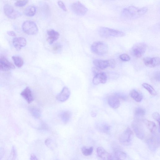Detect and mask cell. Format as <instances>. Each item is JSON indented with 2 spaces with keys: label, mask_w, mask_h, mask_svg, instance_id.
<instances>
[{
  "label": "cell",
  "mask_w": 160,
  "mask_h": 160,
  "mask_svg": "<svg viewBox=\"0 0 160 160\" xmlns=\"http://www.w3.org/2000/svg\"><path fill=\"white\" fill-rule=\"evenodd\" d=\"M61 48V46L60 45H56L54 47L53 50L55 51H57Z\"/></svg>",
  "instance_id": "obj_42"
},
{
  "label": "cell",
  "mask_w": 160,
  "mask_h": 160,
  "mask_svg": "<svg viewBox=\"0 0 160 160\" xmlns=\"http://www.w3.org/2000/svg\"><path fill=\"white\" fill-rule=\"evenodd\" d=\"M107 77L106 74L104 72H101L95 75L93 80V83L95 85L100 84H104L107 82Z\"/></svg>",
  "instance_id": "obj_11"
},
{
  "label": "cell",
  "mask_w": 160,
  "mask_h": 160,
  "mask_svg": "<svg viewBox=\"0 0 160 160\" xmlns=\"http://www.w3.org/2000/svg\"><path fill=\"white\" fill-rule=\"evenodd\" d=\"M120 59L122 61H128L131 60V57L128 55L126 54H122L120 56Z\"/></svg>",
  "instance_id": "obj_34"
},
{
  "label": "cell",
  "mask_w": 160,
  "mask_h": 160,
  "mask_svg": "<svg viewBox=\"0 0 160 160\" xmlns=\"http://www.w3.org/2000/svg\"><path fill=\"white\" fill-rule=\"evenodd\" d=\"M135 116L137 118L136 120H139L140 118H142L145 114V111L143 108L138 107L136 108L135 111Z\"/></svg>",
  "instance_id": "obj_27"
},
{
  "label": "cell",
  "mask_w": 160,
  "mask_h": 160,
  "mask_svg": "<svg viewBox=\"0 0 160 160\" xmlns=\"http://www.w3.org/2000/svg\"><path fill=\"white\" fill-rule=\"evenodd\" d=\"M130 95L137 102H141L143 99L142 95L135 90H133L130 92Z\"/></svg>",
  "instance_id": "obj_24"
},
{
  "label": "cell",
  "mask_w": 160,
  "mask_h": 160,
  "mask_svg": "<svg viewBox=\"0 0 160 160\" xmlns=\"http://www.w3.org/2000/svg\"><path fill=\"white\" fill-rule=\"evenodd\" d=\"M70 95V91L67 87H65L60 93L56 96V99L61 102L67 100Z\"/></svg>",
  "instance_id": "obj_13"
},
{
  "label": "cell",
  "mask_w": 160,
  "mask_h": 160,
  "mask_svg": "<svg viewBox=\"0 0 160 160\" xmlns=\"http://www.w3.org/2000/svg\"><path fill=\"white\" fill-rule=\"evenodd\" d=\"M22 29L24 33L31 35L37 34L39 30L37 25L30 20L26 21L24 22L22 25Z\"/></svg>",
  "instance_id": "obj_4"
},
{
  "label": "cell",
  "mask_w": 160,
  "mask_h": 160,
  "mask_svg": "<svg viewBox=\"0 0 160 160\" xmlns=\"http://www.w3.org/2000/svg\"><path fill=\"white\" fill-rule=\"evenodd\" d=\"M28 2V0L19 1L15 3V6L18 7H22L26 5Z\"/></svg>",
  "instance_id": "obj_33"
},
{
  "label": "cell",
  "mask_w": 160,
  "mask_h": 160,
  "mask_svg": "<svg viewBox=\"0 0 160 160\" xmlns=\"http://www.w3.org/2000/svg\"><path fill=\"white\" fill-rule=\"evenodd\" d=\"M152 116L154 120L156 121L159 123V125L160 124V115L157 112H155L152 115Z\"/></svg>",
  "instance_id": "obj_35"
},
{
  "label": "cell",
  "mask_w": 160,
  "mask_h": 160,
  "mask_svg": "<svg viewBox=\"0 0 160 160\" xmlns=\"http://www.w3.org/2000/svg\"><path fill=\"white\" fill-rule=\"evenodd\" d=\"M30 159L32 160H37L38 159L34 154H32L31 155Z\"/></svg>",
  "instance_id": "obj_43"
},
{
  "label": "cell",
  "mask_w": 160,
  "mask_h": 160,
  "mask_svg": "<svg viewBox=\"0 0 160 160\" xmlns=\"http://www.w3.org/2000/svg\"><path fill=\"white\" fill-rule=\"evenodd\" d=\"M132 126L136 136L139 138L143 139L144 136V132L142 123L139 120H136L132 122Z\"/></svg>",
  "instance_id": "obj_9"
},
{
  "label": "cell",
  "mask_w": 160,
  "mask_h": 160,
  "mask_svg": "<svg viewBox=\"0 0 160 160\" xmlns=\"http://www.w3.org/2000/svg\"><path fill=\"white\" fill-rule=\"evenodd\" d=\"M30 111L31 114L35 118H39L40 116L39 110L36 108L32 107L30 108Z\"/></svg>",
  "instance_id": "obj_31"
},
{
  "label": "cell",
  "mask_w": 160,
  "mask_h": 160,
  "mask_svg": "<svg viewBox=\"0 0 160 160\" xmlns=\"http://www.w3.org/2000/svg\"><path fill=\"white\" fill-rule=\"evenodd\" d=\"M92 116H94V117H95L96 116V113H92Z\"/></svg>",
  "instance_id": "obj_44"
},
{
  "label": "cell",
  "mask_w": 160,
  "mask_h": 160,
  "mask_svg": "<svg viewBox=\"0 0 160 160\" xmlns=\"http://www.w3.org/2000/svg\"><path fill=\"white\" fill-rule=\"evenodd\" d=\"M99 34L101 37L105 38L121 37L125 35V34L121 31L106 27L100 28Z\"/></svg>",
  "instance_id": "obj_2"
},
{
  "label": "cell",
  "mask_w": 160,
  "mask_h": 160,
  "mask_svg": "<svg viewBox=\"0 0 160 160\" xmlns=\"http://www.w3.org/2000/svg\"><path fill=\"white\" fill-rule=\"evenodd\" d=\"M133 133L130 128H128L120 136V142L125 145H128L131 142L133 138Z\"/></svg>",
  "instance_id": "obj_8"
},
{
  "label": "cell",
  "mask_w": 160,
  "mask_h": 160,
  "mask_svg": "<svg viewBox=\"0 0 160 160\" xmlns=\"http://www.w3.org/2000/svg\"><path fill=\"white\" fill-rule=\"evenodd\" d=\"M115 95L117 97L118 99H121L123 100H126L127 99L126 96L123 95V94L120 93H118L116 94Z\"/></svg>",
  "instance_id": "obj_37"
},
{
  "label": "cell",
  "mask_w": 160,
  "mask_h": 160,
  "mask_svg": "<svg viewBox=\"0 0 160 160\" xmlns=\"http://www.w3.org/2000/svg\"><path fill=\"white\" fill-rule=\"evenodd\" d=\"M7 33L9 36H11V37H16L17 36L16 33L12 31H8Z\"/></svg>",
  "instance_id": "obj_41"
},
{
  "label": "cell",
  "mask_w": 160,
  "mask_h": 160,
  "mask_svg": "<svg viewBox=\"0 0 160 160\" xmlns=\"http://www.w3.org/2000/svg\"><path fill=\"white\" fill-rule=\"evenodd\" d=\"M97 152L98 156L103 159H112V155L108 153L102 147H98L97 149Z\"/></svg>",
  "instance_id": "obj_17"
},
{
  "label": "cell",
  "mask_w": 160,
  "mask_h": 160,
  "mask_svg": "<svg viewBox=\"0 0 160 160\" xmlns=\"http://www.w3.org/2000/svg\"><path fill=\"white\" fill-rule=\"evenodd\" d=\"M93 147H90L89 148L83 147L81 149L82 153L84 155L86 156L91 155L93 153Z\"/></svg>",
  "instance_id": "obj_30"
},
{
  "label": "cell",
  "mask_w": 160,
  "mask_h": 160,
  "mask_svg": "<svg viewBox=\"0 0 160 160\" xmlns=\"http://www.w3.org/2000/svg\"><path fill=\"white\" fill-rule=\"evenodd\" d=\"M113 159H125L127 157L126 153L117 148L114 149V155H112Z\"/></svg>",
  "instance_id": "obj_20"
},
{
  "label": "cell",
  "mask_w": 160,
  "mask_h": 160,
  "mask_svg": "<svg viewBox=\"0 0 160 160\" xmlns=\"http://www.w3.org/2000/svg\"><path fill=\"white\" fill-rule=\"evenodd\" d=\"M20 95L27 102L28 104H30L34 100L32 91L28 87L26 88L21 93Z\"/></svg>",
  "instance_id": "obj_15"
},
{
  "label": "cell",
  "mask_w": 160,
  "mask_h": 160,
  "mask_svg": "<svg viewBox=\"0 0 160 160\" xmlns=\"http://www.w3.org/2000/svg\"><path fill=\"white\" fill-rule=\"evenodd\" d=\"M71 113L68 111H65L61 113L60 117L61 119L64 123H67L70 119Z\"/></svg>",
  "instance_id": "obj_26"
},
{
  "label": "cell",
  "mask_w": 160,
  "mask_h": 160,
  "mask_svg": "<svg viewBox=\"0 0 160 160\" xmlns=\"http://www.w3.org/2000/svg\"><path fill=\"white\" fill-rule=\"evenodd\" d=\"M93 63L97 68L101 70H104L110 67L109 60L96 59L93 61Z\"/></svg>",
  "instance_id": "obj_18"
},
{
  "label": "cell",
  "mask_w": 160,
  "mask_h": 160,
  "mask_svg": "<svg viewBox=\"0 0 160 160\" xmlns=\"http://www.w3.org/2000/svg\"><path fill=\"white\" fill-rule=\"evenodd\" d=\"M108 101L110 106L113 109H117L120 105V100L115 95L110 96Z\"/></svg>",
  "instance_id": "obj_19"
},
{
  "label": "cell",
  "mask_w": 160,
  "mask_h": 160,
  "mask_svg": "<svg viewBox=\"0 0 160 160\" xmlns=\"http://www.w3.org/2000/svg\"><path fill=\"white\" fill-rule=\"evenodd\" d=\"M5 151L4 149L0 147V160L4 156Z\"/></svg>",
  "instance_id": "obj_40"
},
{
  "label": "cell",
  "mask_w": 160,
  "mask_h": 160,
  "mask_svg": "<svg viewBox=\"0 0 160 160\" xmlns=\"http://www.w3.org/2000/svg\"><path fill=\"white\" fill-rule=\"evenodd\" d=\"M147 47V45L145 43H138L132 47L131 50V53L136 57L140 58L145 53Z\"/></svg>",
  "instance_id": "obj_5"
},
{
  "label": "cell",
  "mask_w": 160,
  "mask_h": 160,
  "mask_svg": "<svg viewBox=\"0 0 160 160\" xmlns=\"http://www.w3.org/2000/svg\"><path fill=\"white\" fill-rule=\"evenodd\" d=\"M71 11L78 16H83L87 13L88 9L79 2L72 4L70 6Z\"/></svg>",
  "instance_id": "obj_6"
},
{
  "label": "cell",
  "mask_w": 160,
  "mask_h": 160,
  "mask_svg": "<svg viewBox=\"0 0 160 160\" xmlns=\"http://www.w3.org/2000/svg\"><path fill=\"white\" fill-rule=\"evenodd\" d=\"M154 78L155 80L159 81L160 80V73L159 72H157L154 75Z\"/></svg>",
  "instance_id": "obj_38"
},
{
  "label": "cell",
  "mask_w": 160,
  "mask_h": 160,
  "mask_svg": "<svg viewBox=\"0 0 160 160\" xmlns=\"http://www.w3.org/2000/svg\"><path fill=\"white\" fill-rule=\"evenodd\" d=\"M15 68L14 65L4 56L0 57V70L6 71Z\"/></svg>",
  "instance_id": "obj_10"
},
{
  "label": "cell",
  "mask_w": 160,
  "mask_h": 160,
  "mask_svg": "<svg viewBox=\"0 0 160 160\" xmlns=\"http://www.w3.org/2000/svg\"><path fill=\"white\" fill-rule=\"evenodd\" d=\"M159 143L157 139L153 137H151L147 141V143L149 147L152 150H155L158 147Z\"/></svg>",
  "instance_id": "obj_21"
},
{
  "label": "cell",
  "mask_w": 160,
  "mask_h": 160,
  "mask_svg": "<svg viewBox=\"0 0 160 160\" xmlns=\"http://www.w3.org/2000/svg\"><path fill=\"white\" fill-rule=\"evenodd\" d=\"M47 33L48 35L47 41L50 44H52L59 38V33L54 29H50L48 30Z\"/></svg>",
  "instance_id": "obj_16"
},
{
  "label": "cell",
  "mask_w": 160,
  "mask_h": 160,
  "mask_svg": "<svg viewBox=\"0 0 160 160\" xmlns=\"http://www.w3.org/2000/svg\"><path fill=\"white\" fill-rule=\"evenodd\" d=\"M36 13V8L34 6H30L27 7L24 10V13L27 16L33 17Z\"/></svg>",
  "instance_id": "obj_25"
},
{
  "label": "cell",
  "mask_w": 160,
  "mask_h": 160,
  "mask_svg": "<svg viewBox=\"0 0 160 160\" xmlns=\"http://www.w3.org/2000/svg\"><path fill=\"white\" fill-rule=\"evenodd\" d=\"M110 67L112 68H115L116 66V61L114 60L111 59L109 60Z\"/></svg>",
  "instance_id": "obj_39"
},
{
  "label": "cell",
  "mask_w": 160,
  "mask_h": 160,
  "mask_svg": "<svg viewBox=\"0 0 160 160\" xmlns=\"http://www.w3.org/2000/svg\"><path fill=\"white\" fill-rule=\"evenodd\" d=\"M15 65L18 68L22 67L24 64V61L19 56H13L12 57Z\"/></svg>",
  "instance_id": "obj_28"
},
{
  "label": "cell",
  "mask_w": 160,
  "mask_h": 160,
  "mask_svg": "<svg viewBox=\"0 0 160 160\" xmlns=\"http://www.w3.org/2000/svg\"><path fill=\"white\" fill-rule=\"evenodd\" d=\"M17 156V149L14 146H13L9 159L15 160L16 159Z\"/></svg>",
  "instance_id": "obj_32"
},
{
  "label": "cell",
  "mask_w": 160,
  "mask_h": 160,
  "mask_svg": "<svg viewBox=\"0 0 160 160\" xmlns=\"http://www.w3.org/2000/svg\"><path fill=\"white\" fill-rule=\"evenodd\" d=\"M92 51L98 55L102 56L106 54L108 51V47L105 43L99 41L93 44L91 47Z\"/></svg>",
  "instance_id": "obj_3"
},
{
  "label": "cell",
  "mask_w": 160,
  "mask_h": 160,
  "mask_svg": "<svg viewBox=\"0 0 160 160\" xmlns=\"http://www.w3.org/2000/svg\"><path fill=\"white\" fill-rule=\"evenodd\" d=\"M146 7L141 8L130 6L124 9L122 12L123 17L128 19H135L140 18L148 11Z\"/></svg>",
  "instance_id": "obj_1"
},
{
  "label": "cell",
  "mask_w": 160,
  "mask_h": 160,
  "mask_svg": "<svg viewBox=\"0 0 160 160\" xmlns=\"http://www.w3.org/2000/svg\"><path fill=\"white\" fill-rule=\"evenodd\" d=\"M143 122L149 130L153 133H155L156 132L157 127L155 123L153 122L149 121L147 120H143Z\"/></svg>",
  "instance_id": "obj_23"
},
{
  "label": "cell",
  "mask_w": 160,
  "mask_h": 160,
  "mask_svg": "<svg viewBox=\"0 0 160 160\" xmlns=\"http://www.w3.org/2000/svg\"><path fill=\"white\" fill-rule=\"evenodd\" d=\"M143 61L146 66L151 68L155 67L160 64V59L158 57L144 58Z\"/></svg>",
  "instance_id": "obj_14"
},
{
  "label": "cell",
  "mask_w": 160,
  "mask_h": 160,
  "mask_svg": "<svg viewBox=\"0 0 160 160\" xmlns=\"http://www.w3.org/2000/svg\"><path fill=\"white\" fill-rule=\"evenodd\" d=\"M13 44L15 49L17 51H19L21 50L22 48L26 45L27 41L23 37H15L13 40Z\"/></svg>",
  "instance_id": "obj_12"
},
{
  "label": "cell",
  "mask_w": 160,
  "mask_h": 160,
  "mask_svg": "<svg viewBox=\"0 0 160 160\" xmlns=\"http://www.w3.org/2000/svg\"><path fill=\"white\" fill-rule=\"evenodd\" d=\"M142 85L144 88L146 89L151 95L154 96L157 95L156 92L150 85L147 83H143Z\"/></svg>",
  "instance_id": "obj_29"
},
{
  "label": "cell",
  "mask_w": 160,
  "mask_h": 160,
  "mask_svg": "<svg viewBox=\"0 0 160 160\" xmlns=\"http://www.w3.org/2000/svg\"><path fill=\"white\" fill-rule=\"evenodd\" d=\"M97 128L100 131L104 133L109 132L110 126L108 124L105 123H100L97 125Z\"/></svg>",
  "instance_id": "obj_22"
},
{
  "label": "cell",
  "mask_w": 160,
  "mask_h": 160,
  "mask_svg": "<svg viewBox=\"0 0 160 160\" xmlns=\"http://www.w3.org/2000/svg\"><path fill=\"white\" fill-rule=\"evenodd\" d=\"M58 4L59 5V6L60 8L64 10L65 11H67V9L65 6V4L63 2L60 1H59L58 2Z\"/></svg>",
  "instance_id": "obj_36"
},
{
  "label": "cell",
  "mask_w": 160,
  "mask_h": 160,
  "mask_svg": "<svg viewBox=\"0 0 160 160\" xmlns=\"http://www.w3.org/2000/svg\"><path fill=\"white\" fill-rule=\"evenodd\" d=\"M4 12L6 16L11 19H15L21 16L22 14L15 10L11 5L6 4L4 8Z\"/></svg>",
  "instance_id": "obj_7"
}]
</instances>
